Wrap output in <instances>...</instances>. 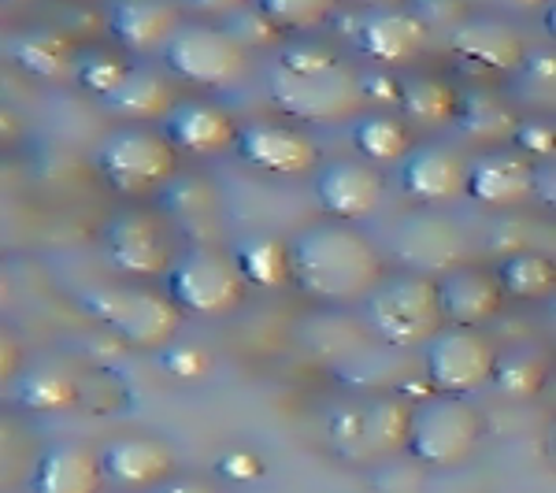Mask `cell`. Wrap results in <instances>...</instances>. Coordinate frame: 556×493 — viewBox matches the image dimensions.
Wrapping results in <instances>:
<instances>
[{"label":"cell","instance_id":"cell-1","mask_svg":"<svg viewBox=\"0 0 556 493\" xmlns=\"http://www.w3.org/2000/svg\"><path fill=\"white\" fill-rule=\"evenodd\" d=\"M286 241H290V286L323 308L364 304L386 279L382 249L353 223H304Z\"/></svg>","mask_w":556,"mask_h":493},{"label":"cell","instance_id":"cell-2","mask_svg":"<svg viewBox=\"0 0 556 493\" xmlns=\"http://www.w3.org/2000/svg\"><path fill=\"white\" fill-rule=\"evenodd\" d=\"M78 312L134 353H164L178 342L182 312L149 282H93L78 290Z\"/></svg>","mask_w":556,"mask_h":493},{"label":"cell","instance_id":"cell-3","mask_svg":"<svg viewBox=\"0 0 556 493\" xmlns=\"http://www.w3.org/2000/svg\"><path fill=\"white\" fill-rule=\"evenodd\" d=\"M164 293L178 304L182 316L223 319L249 301V282L230 249L201 241V245L178 249L172 271L164 275Z\"/></svg>","mask_w":556,"mask_h":493},{"label":"cell","instance_id":"cell-4","mask_svg":"<svg viewBox=\"0 0 556 493\" xmlns=\"http://www.w3.org/2000/svg\"><path fill=\"white\" fill-rule=\"evenodd\" d=\"M364 323L390 349H427L430 338L445 327L438 279L412 271L386 275L379 290L364 301Z\"/></svg>","mask_w":556,"mask_h":493},{"label":"cell","instance_id":"cell-5","mask_svg":"<svg viewBox=\"0 0 556 493\" xmlns=\"http://www.w3.org/2000/svg\"><path fill=\"white\" fill-rule=\"evenodd\" d=\"M482 438H486V416L471 397L430 393L427 401L412 408L405 453L424 471H450L479 453Z\"/></svg>","mask_w":556,"mask_h":493},{"label":"cell","instance_id":"cell-6","mask_svg":"<svg viewBox=\"0 0 556 493\" xmlns=\"http://www.w3.org/2000/svg\"><path fill=\"white\" fill-rule=\"evenodd\" d=\"M267 97L275 112L290 123H312V127H334V123L361 119L367 108L361 71L349 64L323 71V75H293L271 64L267 71Z\"/></svg>","mask_w":556,"mask_h":493},{"label":"cell","instance_id":"cell-7","mask_svg":"<svg viewBox=\"0 0 556 493\" xmlns=\"http://www.w3.org/2000/svg\"><path fill=\"white\" fill-rule=\"evenodd\" d=\"M97 175L123 197H156L178 175V149L160 127H115L97 141Z\"/></svg>","mask_w":556,"mask_h":493},{"label":"cell","instance_id":"cell-8","mask_svg":"<svg viewBox=\"0 0 556 493\" xmlns=\"http://www.w3.org/2000/svg\"><path fill=\"white\" fill-rule=\"evenodd\" d=\"M160 67L182 86L193 89H230L245 78L249 49L227 26L186 20L160 49Z\"/></svg>","mask_w":556,"mask_h":493},{"label":"cell","instance_id":"cell-9","mask_svg":"<svg viewBox=\"0 0 556 493\" xmlns=\"http://www.w3.org/2000/svg\"><path fill=\"white\" fill-rule=\"evenodd\" d=\"M101 253L112 271H119L127 282H152L172 271L178 249L175 230L156 212H119L101 227Z\"/></svg>","mask_w":556,"mask_h":493},{"label":"cell","instance_id":"cell-10","mask_svg":"<svg viewBox=\"0 0 556 493\" xmlns=\"http://www.w3.org/2000/svg\"><path fill=\"white\" fill-rule=\"evenodd\" d=\"M390 256L401 271L442 279L456 267L471 264V235L442 208H416L393 227Z\"/></svg>","mask_w":556,"mask_h":493},{"label":"cell","instance_id":"cell-11","mask_svg":"<svg viewBox=\"0 0 556 493\" xmlns=\"http://www.w3.org/2000/svg\"><path fill=\"white\" fill-rule=\"evenodd\" d=\"M501 349L482 330L471 327H442L424 349V371L434 393L445 397H471V393L493 387Z\"/></svg>","mask_w":556,"mask_h":493},{"label":"cell","instance_id":"cell-12","mask_svg":"<svg viewBox=\"0 0 556 493\" xmlns=\"http://www.w3.org/2000/svg\"><path fill=\"white\" fill-rule=\"evenodd\" d=\"M238 160L260 175L275 178H301L319 172V141L304 134L298 123L282 119H256L241 123L238 130Z\"/></svg>","mask_w":556,"mask_h":493},{"label":"cell","instance_id":"cell-13","mask_svg":"<svg viewBox=\"0 0 556 493\" xmlns=\"http://www.w3.org/2000/svg\"><path fill=\"white\" fill-rule=\"evenodd\" d=\"M312 193L323 212V219L338 223H361L367 215H375L386 201V178L375 164L367 160H327L319 164V172L312 175Z\"/></svg>","mask_w":556,"mask_h":493},{"label":"cell","instance_id":"cell-14","mask_svg":"<svg viewBox=\"0 0 556 493\" xmlns=\"http://www.w3.org/2000/svg\"><path fill=\"white\" fill-rule=\"evenodd\" d=\"M97 456H101L104 482L108 486H119V490L149 493V490H156L160 482H167L178 475L175 450L164 442V438H152V434L108 438V442L97 445Z\"/></svg>","mask_w":556,"mask_h":493},{"label":"cell","instance_id":"cell-15","mask_svg":"<svg viewBox=\"0 0 556 493\" xmlns=\"http://www.w3.org/2000/svg\"><path fill=\"white\" fill-rule=\"evenodd\" d=\"M450 49L464 64L486 71V75H513L527 64V45L523 30L497 15H464L450 30Z\"/></svg>","mask_w":556,"mask_h":493},{"label":"cell","instance_id":"cell-16","mask_svg":"<svg viewBox=\"0 0 556 493\" xmlns=\"http://www.w3.org/2000/svg\"><path fill=\"white\" fill-rule=\"evenodd\" d=\"M353 34L364 56L375 60V64L386 71V67H405L412 60H419V52L427 49L430 26L419 20L416 8L379 4V8H367Z\"/></svg>","mask_w":556,"mask_h":493},{"label":"cell","instance_id":"cell-17","mask_svg":"<svg viewBox=\"0 0 556 493\" xmlns=\"http://www.w3.org/2000/svg\"><path fill=\"white\" fill-rule=\"evenodd\" d=\"M538 190V164L516 149L479 152L468 167V197L479 208L513 212L523 208Z\"/></svg>","mask_w":556,"mask_h":493},{"label":"cell","instance_id":"cell-18","mask_svg":"<svg viewBox=\"0 0 556 493\" xmlns=\"http://www.w3.org/2000/svg\"><path fill=\"white\" fill-rule=\"evenodd\" d=\"M468 160L453 146H419L401 164V193L419 208H445L468 197Z\"/></svg>","mask_w":556,"mask_h":493},{"label":"cell","instance_id":"cell-19","mask_svg":"<svg viewBox=\"0 0 556 493\" xmlns=\"http://www.w3.org/2000/svg\"><path fill=\"white\" fill-rule=\"evenodd\" d=\"M164 138L172 141L178 152L190 156H219L238 146L241 123L223 104L208 101V97H178L164 123H160Z\"/></svg>","mask_w":556,"mask_h":493},{"label":"cell","instance_id":"cell-20","mask_svg":"<svg viewBox=\"0 0 556 493\" xmlns=\"http://www.w3.org/2000/svg\"><path fill=\"white\" fill-rule=\"evenodd\" d=\"M104 486L101 456L93 445L75 442V438L41 445L26 475L30 493H104Z\"/></svg>","mask_w":556,"mask_h":493},{"label":"cell","instance_id":"cell-21","mask_svg":"<svg viewBox=\"0 0 556 493\" xmlns=\"http://www.w3.org/2000/svg\"><path fill=\"white\" fill-rule=\"evenodd\" d=\"M438 298H442L445 327H471V330H482L486 323L497 319L508 301L497 282V271L479 264H464L456 271L442 275L438 279Z\"/></svg>","mask_w":556,"mask_h":493},{"label":"cell","instance_id":"cell-22","mask_svg":"<svg viewBox=\"0 0 556 493\" xmlns=\"http://www.w3.org/2000/svg\"><path fill=\"white\" fill-rule=\"evenodd\" d=\"M182 23L186 20L175 4H152V0H119L104 15L108 38L127 56L160 52Z\"/></svg>","mask_w":556,"mask_h":493},{"label":"cell","instance_id":"cell-23","mask_svg":"<svg viewBox=\"0 0 556 493\" xmlns=\"http://www.w3.org/2000/svg\"><path fill=\"white\" fill-rule=\"evenodd\" d=\"M175 104H178L175 78L164 67H149V64H134L127 71V78L101 101L104 112H112L115 119H127V127L164 123Z\"/></svg>","mask_w":556,"mask_h":493},{"label":"cell","instance_id":"cell-24","mask_svg":"<svg viewBox=\"0 0 556 493\" xmlns=\"http://www.w3.org/2000/svg\"><path fill=\"white\" fill-rule=\"evenodd\" d=\"M412 408L397 393H382V397L361 405V442L356 453L371 456V460H390L408 450V430H412Z\"/></svg>","mask_w":556,"mask_h":493},{"label":"cell","instance_id":"cell-25","mask_svg":"<svg viewBox=\"0 0 556 493\" xmlns=\"http://www.w3.org/2000/svg\"><path fill=\"white\" fill-rule=\"evenodd\" d=\"M456 130L482 149H505L519 127L516 108L497 93V89H468L460 93V108H456Z\"/></svg>","mask_w":556,"mask_h":493},{"label":"cell","instance_id":"cell-26","mask_svg":"<svg viewBox=\"0 0 556 493\" xmlns=\"http://www.w3.org/2000/svg\"><path fill=\"white\" fill-rule=\"evenodd\" d=\"M401 119L408 127L442 130L456 123V108H460V89L450 78L416 71V75L401 78Z\"/></svg>","mask_w":556,"mask_h":493},{"label":"cell","instance_id":"cell-27","mask_svg":"<svg viewBox=\"0 0 556 493\" xmlns=\"http://www.w3.org/2000/svg\"><path fill=\"white\" fill-rule=\"evenodd\" d=\"M15 405L34 416H52V412H71L78 408V371L56 364V361H41V364H26L23 375L15 379Z\"/></svg>","mask_w":556,"mask_h":493},{"label":"cell","instance_id":"cell-28","mask_svg":"<svg viewBox=\"0 0 556 493\" xmlns=\"http://www.w3.org/2000/svg\"><path fill=\"white\" fill-rule=\"evenodd\" d=\"M160 215L172 223V230H208L219 215V190L204 175H175L164 190L156 193Z\"/></svg>","mask_w":556,"mask_h":493},{"label":"cell","instance_id":"cell-29","mask_svg":"<svg viewBox=\"0 0 556 493\" xmlns=\"http://www.w3.org/2000/svg\"><path fill=\"white\" fill-rule=\"evenodd\" d=\"M497 282L508 301L549 304L556 298V260L538 249H516L497 260Z\"/></svg>","mask_w":556,"mask_h":493},{"label":"cell","instance_id":"cell-30","mask_svg":"<svg viewBox=\"0 0 556 493\" xmlns=\"http://www.w3.org/2000/svg\"><path fill=\"white\" fill-rule=\"evenodd\" d=\"M553 382V361L549 353L531 345L505 349L497 356V371H493V387L508 401H538Z\"/></svg>","mask_w":556,"mask_h":493},{"label":"cell","instance_id":"cell-31","mask_svg":"<svg viewBox=\"0 0 556 493\" xmlns=\"http://www.w3.org/2000/svg\"><path fill=\"white\" fill-rule=\"evenodd\" d=\"M353 141H356V149H361V156L375 167L405 164V156L416 149L412 127L401 119V112H379V108L356 119Z\"/></svg>","mask_w":556,"mask_h":493},{"label":"cell","instance_id":"cell-32","mask_svg":"<svg viewBox=\"0 0 556 493\" xmlns=\"http://www.w3.org/2000/svg\"><path fill=\"white\" fill-rule=\"evenodd\" d=\"M230 253H235L249 286H260V290L290 286V241L282 235H249Z\"/></svg>","mask_w":556,"mask_h":493},{"label":"cell","instance_id":"cell-33","mask_svg":"<svg viewBox=\"0 0 556 493\" xmlns=\"http://www.w3.org/2000/svg\"><path fill=\"white\" fill-rule=\"evenodd\" d=\"M12 60L23 71L38 78H67L71 64H75V45H71L64 34L45 30V26H34V30H20L12 38Z\"/></svg>","mask_w":556,"mask_h":493},{"label":"cell","instance_id":"cell-34","mask_svg":"<svg viewBox=\"0 0 556 493\" xmlns=\"http://www.w3.org/2000/svg\"><path fill=\"white\" fill-rule=\"evenodd\" d=\"M130 67H134V60H127V52H119L115 45H86V49L75 52L71 78H75L89 97L104 101V97L127 78Z\"/></svg>","mask_w":556,"mask_h":493},{"label":"cell","instance_id":"cell-35","mask_svg":"<svg viewBox=\"0 0 556 493\" xmlns=\"http://www.w3.org/2000/svg\"><path fill=\"white\" fill-rule=\"evenodd\" d=\"M130 405L134 393L119 379V371H112V367L78 371V408L93 412V416H115V412H127Z\"/></svg>","mask_w":556,"mask_h":493},{"label":"cell","instance_id":"cell-36","mask_svg":"<svg viewBox=\"0 0 556 493\" xmlns=\"http://www.w3.org/2000/svg\"><path fill=\"white\" fill-rule=\"evenodd\" d=\"M256 12L264 15L278 34L312 38V30L327 26V20L334 15V4H316V0H267V4H256Z\"/></svg>","mask_w":556,"mask_h":493},{"label":"cell","instance_id":"cell-37","mask_svg":"<svg viewBox=\"0 0 556 493\" xmlns=\"http://www.w3.org/2000/svg\"><path fill=\"white\" fill-rule=\"evenodd\" d=\"M282 71H293V75H323V71H334L342 67V52L334 49V45L319 41L316 34L312 38H293L282 45V52H278L275 60Z\"/></svg>","mask_w":556,"mask_h":493},{"label":"cell","instance_id":"cell-38","mask_svg":"<svg viewBox=\"0 0 556 493\" xmlns=\"http://www.w3.org/2000/svg\"><path fill=\"white\" fill-rule=\"evenodd\" d=\"M427 471L412 460L408 453L379 460V468L371 471V490L375 493H424Z\"/></svg>","mask_w":556,"mask_h":493},{"label":"cell","instance_id":"cell-39","mask_svg":"<svg viewBox=\"0 0 556 493\" xmlns=\"http://www.w3.org/2000/svg\"><path fill=\"white\" fill-rule=\"evenodd\" d=\"M513 149L527 160H553L556 156V123L553 119H519L513 134Z\"/></svg>","mask_w":556,"mask_h":493},{"label":"cell","instance_id":"cell-40","mask_svg":"<svg viewBox=\"0 0 556 493\" xmlns=\"http://www.w3.org/2000/svg\"><path fill=\"white\" fill-rule=\"evenodd\" d=\"M164 371L178 382H197L201 375L212 371V353L204 345H186L175 342L172 349H164Z\"/></svg>","mask_w":556,"mask_h":493},{"label":"cell","instance_id":"cell-41","mask_svg":"<svg viewBox=\"0 0 556 493\" xmlns=\"http://www.w3.org/2000/svg\"><path fill=\"white\" fill-rule=\"evenodd\" d=\"M23 367H26V349L20 342V334L8 323H0V390L15 387Z\"/></svg>","mask_w":556,"mask_h":493},{"label":"cell","instance_id":"cell-42","mask_svg":"<svg viewBox=\"0 0 556 493\" xmlns=\"http://www.w3.org/2000/svg\"><path fill=\"white\" fill-rule=\"evenodd\" d=\"M364 86V101L379 104V112H390V104H401V78H393L390 71H371V75H361Z\"/></svg>","mask_w":556,"mask_h":493},{"label":"cell","instance_id":"cell-43","mask_svg":"<svg viewBox=\"0 0 556 493\" xmlns=\"http://www.w3.org/2000/svg\"><path fill=\"white\" fill-rule=\"evenodd\" d=\"M219 475H227L230 482H256L264 475V460L253 450H230L219 456Z\"/></svg>","mask_w":556,"mask_h":493},{"label":"cell","instance_id":"cell-44","mask_svg":"<svg viewBox=\"0 0 556 493\" xmlns=\"http://www.w3.org/2000/svg\"><path fill=\"white\" fill-rule=\"evenodd\" d=\"M330 442L345 453H356V442H361V405L338 408L334 416H330Z\"/></svg>","mask_w":556,"mask_h":493},{"label":"cell","instance_id":"cell-45","mask_svg":"<svg viewBox=\"0 0 556 493\" xmlns=\"http://www.w3.org/2000/svg\"><path fill=\"white\" fill-rule=\"evenodd\" d=\"M23 424L15 416L0 412V471H8L23 456Z\"/></svg>","mask_w":556,"mask_h":493},{"label":"cell","instance_id":"cell-46","mask_svg":"<svg viewBox=\"0 0 556 493\" xmlns=\"http://www.w3.org/2000/svg\"><path fill=\"white\" fill-rule=\"evenodd\" d=\"M523 75L531 78L534 86H556V45H545V49L527 52Z\"/></svg>","mask_w":556,"mask_h":493},{"label":"cell","instance_id":"cell-47","mask_svg":"<svg viewBox=\"0 0 556 493\" xmlns=\"http://www.w3.org/2000/svg\"><path fill=\"white\" fill-rule=\"evenodd\" d=\"M23 138H26L23 115L15 112L12 104L0 101V149H4V146H15V141H23Z\"/></svg>","mask_w":556,"mask_h":493},{"label":"cell","instance_id":"cell-48","mask_svg":"<svg viewBox=\"0 0 556 493\" xmlns=\"http://www.w3.org/2000/svg\"><path fill=\"white\" fill-rule=\"evenodd\" d=\"M149 493H219V490H215L208 479H201V475H175V479L160 482V486Z\"/></svg>","mask_w":556,"mask_h":493},{"label":"cell","instance_id":"cell-49","mask_svg":"<svg viewBox=\"0 0 556 493\" xmlns=\"http://www.w3.org/2000/svg\"><path fill=\"white\" fill-rule=\"evenodd\" d=\"M12 293H15V286H12V279H8L4 267H0V308H4V304L12 301Z\"/></svg>","mask_w":556,"mask_h":493},{"label":"cell","instance_id":"cell-50","mask_svg":"<svg viewBox=\"0 0 556 493\" xmlns=\"http://www.w3.org/2000/svg\"><path fill=\"white\" fill-rule=\"evenodd\" d=\"M545 330H549V342L556 345V298L545 304Z\"/></svg>","mask_w":556,"mask_h":493},{"label":"cell","instance_id":"cell-51","mask_svg":"<svg viewBox=\"0 0 556 493\" xmlns=\"http://www.w3.org/2000/svg\"><path fill=\"white\" fill-rule=\"evenodd\" d=\"M545 456H549V464L556 468V419L549 424V430H545Z\"/></svg>","mask_w":556,"mask_h":493},{"label":"cell","instance_id":"cell-52","mask_svg":"<svg viewBox=\"0 0 556 493\" xmlns=\"http://www.w3.org/2000/svg\"><path fill=\"white\" fill-rule=\"evenodd\" d=\"M542 23H545V34H549V41L556 45V4H549V8H545Z\"/></svg>","mask_w":556,"mask_h":493},{"label":"cell","instance_id":"cell-53","mask_svg":"<svg viewBox=\"0 0 556 493\" xmlns=\"http://www.w3.org/2000/svg\"><path fill=\"white\" fill-rule=\"evenodd\" d=\"M0 267H4V264H0Z\"/></svg>","mask_w":556,"mask_h":493}]
</instances>
